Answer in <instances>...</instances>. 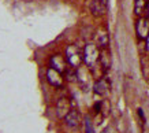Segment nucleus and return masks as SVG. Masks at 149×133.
<instances>
[{
  "instance_id": "nucleus-11",
  "label": "nucleus",
  "mask_w": 149,
  "mask_h": 133,
  "mask_svg": "<svg viewBox=\"0 0 149 133\" xmlns=\"http://www.w3.org/2000/svg\"><path fill=\"white\" fill-rule=\"evenodd\" d=\"M100 67L103 70L104 73L105 71H108V69L111 67V55H109V52L107 48H104V50H100Z\"/></svg>"
},
{
  "instance_id": "nucleus-5",
  "label": "nucleus",
  "mask_w": 149,
  "mask_h": 133,
  "mask_svg": "<svg viewBox=\"0 0 149 133\" xmlns=\"http://www.w3.org/2000/svg\"><path fill=\"white\" fill-rule=\"evenodd\" d=\"M67 66H68V63H67V60H66V56L60 55V54H55V55L51 56L49 67L58 70V71H60V73H64V71L68 69Z\"/></svg>"
},
{
  "instance_id": "nucleus-8",
  "label": "nucleus",
  "mask_w": 149,
  "mask_h": 133,
  "mask_svg": "<svg viewBox=\"0 0 149 133\" xmlns=\"http://www.w3.org/2000/svg\"><path fill=\"white\" fill-rule=\"evenodd\" d=\"M71 110V103L67 97H60L56 103V114L59 118H64L67 113Z\"/></svg>"
},
{
  "instance_id": "nucleus-4",
  "label": "nucleus",
  "mask_w": 149,
  "mask_h": 133,
  "mask_svg": "<svg viewBox=\"0 0 149 133\" xmlns=\"http://www.w3.org/2000/svg\"><path fill=\"white\" fill-rule=\"evenodd\" d=\"M93 92L99 96H105L109 92V88H111V84H109L108 78L107 77H100L97 78L95 83H93Z\"/></svg>"
},
{
  "instance_id": "nucleus-3",
  "label": "nucleus",
  "mask_w": 149,
  "mask_h": 133,
  "mask_svg": "<svg viewBox=\"0 0 149 133\" xmlns=\"http://www.w3.org/2000/svg\"><path fill=\"white\" fill-rule=\"evenodd\" d=\"M136 34L141 41L146 40L149 36V19L146 17H140L136 22Z\"/></svg>"
},
{
  "instance_id": "nucleus-20",
  "label": "nucleus",
  "mask_w": 149,
  "mask_h": 133,
  "mask_svg": "<svg viewBox=\"0 0 149 133\" xmlns=\"http://www.w3.org/2000/svg\"><path fill=\"white\" fill-rule=\"evenodd\" d=\"M146 1H149V0H146Z\"/></svg>"
},
{
  "instance_id": "nucleus-16",
  "label": "nucleus",
  "mask_w": 149,
  "mask_h": 133,
  "mask_svg": "<svg viewBox=\"0 0 149 133\" xmlns=\"http://www.w3.org/2000/svg\"><path fill=\"white\" fill-rule=\"evenodd\" d=\"M138 115H140V118H141V122H145V115L141 108H138Z\"/></svg>"
},
{
  "instance_id": "nucleus-18",
  "label": "nucleus",
  "mask_w": 149,
  "mask_h": 133,
  "mask_svg": "<svg viewBox=\"0 0 149 133\" xmlns=\"http://www.w3.org/2000/svg\"><path fill=\"white\" fill-rule=\"evenodd\" d=\"M145 41H146V51L149 52V36H148V38H146Z\"/></svg>"
},
{
  "instance_id": "nucleus-1",
  "label": "nucleus",
  "mask_w": 149,
  "mask_h": 133,
  "mask_svg": "<svg viewBox=\"0 0 149 133\" xmlns=\"http://www.w3.org/2000/svg\"><path fill=\"white\" fill-rule=\"evenodd\" d=\"M100 60V48L96 46L95 43H89L86 44L84 48V63L86 67L91 70H95V67L99 64Z\"/></svg>"
},
{
  "instance_id": "nucleus-17",
  "label": "nucleus",
  "mask_w": 149,
  "mask_h": 133,
  "mask_svg": "<svg viewBox=\"0 0 149 133\" xmlns=\"http://www.w3.org/2000/svg\"><path fill=\"white\" fill-rule=\"evenodd\" d=\"M145 14H146V18L149 19V1L146 3V10H145Z\"/></svg>"
},
{
  "instance_id": "nucleus-6",
  "label": "nucleus",
  "mask_w": 149,
  "mask_h": 133,
  "mask_svg": "<svg viewBox=\"0 0 149 133\" xmlns=\"http://www.w3.org/2000/svg\"><path fill=\"white\" fill-rule=\"evenodd\" d=\"M62 74L63 73H60V71H58V70L49 67V69L47 70V80H48V83H49L52 87L62 88L63 87V84H64V78H63Z\"/></svg>"
},
{
  "instance_id": "nucleus-12",
  "label": "nucleus",
  "mask_w": 149,
  "mask_h": 133,
  "mask_svg": "<svg viewBox=\"0 0 149 133\" xmlns=\"http://www.w3.org/2000/svg\"><path fill=\"white\" fill-rule=\"evenodd\" d=\"M105 10H107V6L104 4L101 0H93L91 4V11L92 14L95 15V17H103L104 13H105Z\"/></svg>"
},
{
  "instance_id": "nucleus-9",
  "label": "nucleus",
  "mask_w": 149,
  "mask_h": 133,
  "mask_svg": "<svg viewBox=\"0 0 149 133\" xmlns=\"http://www.w3.org/2000/svg\"><path fill=\"white\" fill-rule=\"evenodd\" d=\"M89 67H82L79 66L77 69V81L81 84L82 88L89 87V83H91V74H89Z\"/></svg>"
},
{
  "instance_id": "nucleus-15",
  "label": "nucleus",
  "mask_w": 149,
  "mask_h": 133,
  "mask_svg": "<svg viewBox=\"0 0 149 133\" xmlns=\"http://www.w3.org/2000/svg\"><path fill=\"white\" fill-rule=\"evenodd\" d=\"M85 133H95V129H93V124L89 118L85 119Z\"/></svg>"
},
{
  "instance_id": "nucleus-13",
  "label": "nucleus",
  "mask_w": 149,
  "mask_h": 133,
  "mask_svg": "<svg viewBox=\"0 0 149 133\" xmlns=\"http://www.w3.org/2000/svg\"><path fill=\"white\" fill-rule=\"evenodd\" d=\"M146 0H134V15L136 17H142L145 14V10H146Z\"/></svg>"
},
{
  "instance_id": "nucleus-14",
  "label": "nucleus",
  "mask_w": 149,
  "mask_h": 133,
  "mask_svg": "<svg viewBox=\"0 0 149 133\" xmlns=\"http://www.w3.org/2000/svg\"><path fill=\"white\" fill-rule=\"evenodd\" d=\"M66 74V78H67V81H77V69H74V67H70L64 71Z\"/></svg>"
},
{
  "instance_id": "nucleus-10",
  "label": "nucleus",
  "mask_w": 149,
  "mask_h": 133,
  "mask_svg": "<svg viewBox=\"0 0 149 133\" xmlns=\"http://www.w3.org/2000/svg\"><path fill=\"white\" fill-rule=\"evenodd\" d=\"M63 119L66 122V125L70 126V128H77L78 125L81 124V115H79V113L75 108H71Z\"/></svg>"
},
{
  "instance_id": "nucleus-7",
  "label": "nucleus",
  "mask_w": 149,
  "mask_h": 133,
  "mask_svg": "<svg viewBox=\"0 0 149 133\" xmlns=\"http://www.w3.org/2000/svg\"><path fill=\"white\" fill-rule=\"evenodd\" d=\"M95 44L99 47L100 50H104V48H108V44H109V36H108V32L105 29L100 28L95 34Z\"/></svg>"
},
{
  "instance_id": "nucleus-2",
  "label": "nucleus",
  "mask_w": 149,
  "mask_h": 133,
  "mask_svg": "<svg viewBox=\"0 0 149 133\" xmlns=\"http://www.w3.org/2000/svg\"><path fill=\"white\" fill-rule=\"evenodd\" d=\"M64 56H66V60H67L70 67L78 69L79 66H82V62H84V51L79 50L78 46H75V44L67 46L66 52H64Z\"/></svg>"
},
{
  "instance_id": "nucleus-19",
  "label": "nucleus",
  "mask_w": 149,
  "mask_h": 133,
  "mask_svg": "<svg viewBox=\"0 0 149 133\" xmlns=\"http://www.w3.org/2000/svg\"><path fill=\"white\" fill-rule=\"evenodd\" d=\"M101 1H103V3H104L105 6H108V0H101Z\"/></svg>"
}]
</instances>
